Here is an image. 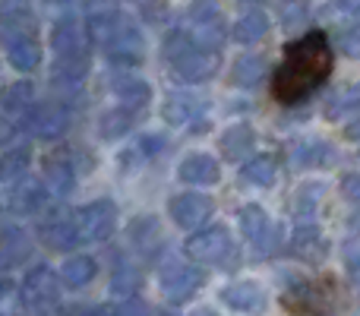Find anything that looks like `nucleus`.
<instances>
[{
	"mask_svg": "<svg viewBox=\"0 0 360 316\" xmlns=\"http://www.w3.org/2000/svg\"><path fill=\"white\" fill-rule=\"evenodd\" d=\"M332 73V44L326 32L313 29L285 48V61L272 76V95L281 105L310 99Z\"/></svg>",
	"mask_w": 360,
	"mask_h": 316,
	"instance_id": "obj_1",
	"label": "nucleus"
},
{
	"mask_svg": "<svg viewBox=\"0 0 360 316\" xmlns=\"http://www.w3.org/2000/svg\"><path fill=\"white\" fill-rule=\"evenodd\" d=\"M165 61L174 67V73L184 82H205L218 73V51H205L193 42L186 32H174L165 38Z\"/></svg>",
	"mask_w": 360,
	"mask_h": 316,
	"instance_id": "obj_2",
	"label": "nucleus"
},
{
	"mask_svg": "<svg viewBox=\"0 0 360 316\" xmlns=\"http://www.w3.org/2000/svg\"><path fill=\"white\" fill-rule=\"evenodd\" d=\"M190 19V32L186 35L205 51H218L224 42V19H221V10L215 6V0H196L186 13Z\"/></svg>",
	"mask_w": 360,
	"mask_h": 316,
	"instance_id": "obj_3",
	"label": "nucleus"
},
{
	"mask_svg": "<svg viewBox=\"0 0 360 316\" xmlns=\"http://www.w3.org/2000/svg\"><path fill=\"white\" fill-rule=\"evenodd\" d=\"M73 218L82 241H108L117 231V209L111 199H95V203L82 206Z\"/></svg>",
	"mask_w": 360,
	"mask_h": 316,
	"instance_id": "obj_4",
	"label": "nucleus"
},
{
	"mask_svg": "<svg viewBox=\"0 0 360 316\" xmlns=\"http://www.w3.org/2000/svg\"><path fill=\"white\" fill-rule=\"evenodd\" d=\"M22 291V304L32 307V310H44L51 307L57 298H60V279L54 275V269L48 266H35L19 285Z\"/></svg>",
	"mask_w": 360,
	"mask_h": 316,
	"instance_id": "obj_5",
	"label": "nucleus"
},
{
	"mask_svg": "<svg viewBox=\"0 0 360 316\" xmlns=\"http://www.w3.org/2000/svg\"><path fill=\"white\" fill-rule=\"evenodd\" d=\"M186 256L196 263H218L231 253V234L224 225H215V228H205L199 234H193L190 241L184 244Z\"/></svg>",
	"mask_w": 360,
	"mask_h": 316,
	"instance_id": "obj_6",
	"label": "nucleus"
},
{
	"mask_svg": "<svg viewBox=\"0 0 360 316\" xmlns=\"http://www.w3.org/2000/svg\"><path fill=\"white\" fill-rule=\"evenodd\" d=\"M105 48H108L111 63H117V67H136V63H143V54H146L143 35H139V29L133 23H127V19H120L117 32H114V38Z\"/></svg>",
	"mask_w": 360,
	"mask_h": 316,
	"instance_id": "obj_7",
	"label": "nucleus"
},
{
	"mask_svg": "<svg viewBox=\"0 0 360 316\" xmlns=\"http://www.w3.org/2000/svg\"><path fill=\"white\" fill-rule=\"evenodd\" d=\"M171 218L180 225V228H186V231H196L199 225H205L209 222V215H212V209H215V203H212L205 193H180V196L171 199Z\"/></svg>",
	"mask_w": 360,
	"mask_h": 316,
	"instance_id": "obj_8",
	"label": "nucleus"
},
{
	"mask_svg": "<svg viewBox=\"0 0 360 316\" xmlns=\"http://www.w3.org/2000/svg\"><path fill=\"white\" fill-rule=\"evenodd\" d=\"M205 272L202 269H193V266H171L168 272L162 275V291L171 304H184L190 301L193 294L202 288Z\"/></svg>",
	"mask_w": 360,
	"mask_h": 316,
	"instance_id": "obj_9",
	"label": "nucleus"
},
{
	"mask_svg": "<svg viewBox=\"0 0 360 316\" xmlns=\"http://www.w3.org/2000/svg\"><path fill=\"white\" fill-rule=\"evenodd\" d=\"M329 301V285H323V282H304L285 294V304L291 307V313H326Z\"/></svg>",
	"mask_w": 360,
	"mask_h": 316,
	"instance_id": "obj_10",
	"label": "nucleus"
},
{
	"mask_svg": "<svg viewBox=\"0 0 360 316\" xmlns=\"http://www.w3.org/2000/svg\"><path fill=\"white\" fill-rule=\"evenodd\" d=\"M70 127V111L63 105H41L29 114V130L38 139H57Z\"/></svg>",
	"mask_w": 360,
	"mask_h": 316,
	"instance_id": "obj_11",
	"label": "nucleus"
},
{
	"mask_svg": "<svg viewBox=\"0 0 360 316\" xmlns=\"http://www.w3.org/2000/svg\"><path fill=\"white\" fill-rule=\"evenodd\" d=\"M22 38H35V16L25 6H6L0 13V42L4 48H10Z\"/></svg>",
	"mask_w": 360,
	"mask_h": 316,
	"instance_id": "obj_12",
	"label": "nucleus"
},
{
	"mask_svg": "<svg viewBox=\"0 0 360 316\" xmlns=\"http://www.w3.org/2000/svg\"><path fill=\"white\" fill-rule=\"evenodd\" d=\"M41 241L48 244L51 250L67 253V250H73L76 244L82 241V234H79V228H76V218L57 215V218H51V222L41 225Z\"/></svg>",
	"mask_w": 360,
	"mask_h": 316,
	"instance_id": "obj_13",
	"label": "nucleus"
},
{
	"mask_svg": "<svg viewBox=\"0 0 360 316\" xmlns=\"http://www.w3.org/2000/svg\"><path fill=\"white\" fill-rule=\"evenodd\" d=\"M221 301L240 313H259L266 307V294H262V288L256 282H234V285H228L221 291Z\"/></svg>",
	"mask_w": 360,
	"mask_h": 316,
	"instance_id": "obj_14",
	"label": "nucleus"
},
{
	"mask_svg": "<svg viewBox=\"0 0 360 316\" xmlns=\"http://www.w3.org/2000/svg\"><path fill=\"white\" fill-rule=\"evenodd\" d=\"M111 92L117 95V101L124 108H130V111H143L152 99V86L146 80H139V76H114Z\"/></svg>",
	"mask_w": 360,
	"mask_h": 316,
	"instance_id": "obj_15",
	"label": "nucleus"
},
{
	"mask_svg": "<svg viewBox=\"0 0 360 316\" xmlns=\"http://www.w3.org/2000/svg\"><path fill=\"white\" fill-rule=\"evenodd\" d=\"M51 44H54L57 54H82V44H86V38H82V25L76 16H60L54 23V32H51Z\"/></svg>",
	"mask_w": 360,
	"mask_h": 316,
	"instance_id": "obj_16",
	"label": "nucleus"
},
{
	"mask_svg": "<svg viewBox=\"0 0 360 316\" xmlns=\"http://www.w3.org/2000/svg\"><path fill=\"white\" fill-rule=\"evenodd\" d=\"M180 180L184 184H215L218 177H221V168H218V161L212 156H205V152H196V156H186L180 161Z\"/></svg>",
	"mask_w": 360,
	"mask_h": 316,
	"instance_id": "obj_17",
	"label": "nucleus"
},
{
	"mask_svg": "<svg viewBox=\"0 0 360 316\" xmlns=\"http://www.w3.org/2000/svg\"><path fill=\"white\" fill-rule=\"evenodd\" d=\"M44 196H48L44 180H19V184H13V190H10V209L29 215V212L41 209Z\"/></svg>",
	"mask_w": 360,
	"mask_h": 316,
	"instance_id": "obj_18",
	"label": "nucleus"
},
{
	"mask_svg": "<svg viewBox=\"0 0 360 316\" xmlns=\"http://www.w3.org/2000/svg\"><path fill=\"white\" fill-rule=\"evenodd\" d=\"M32 253V237L22 228H4L0 231V266H16V263L29 260Z\"/></svg>",
	"mask_w": 360,
	"mask_h": 316,
	"instance_id": "obj_19",
	"label": "nucleus"
},
{
	"mask_svg": "<svg viewBox=\"0 0 360 316\" xmlns=\"http://www.w3.org/2000/svg\"><path fill=\"white\" fill-rule=\"evenodd\" d=\"M218 146H221V156L228 161L250 158V152H253V146H256V133H253V127L237 124V127H231V130L221 133V143Z\"/></svg>",
	"mask_w": 360,
	"mask_h": 316,
	"instance_id": "obj_20",
	"label": "nucleus"
},
{
	"mask_svg": "<svg viewBox=\"0 0 360 316\" xmlns=\"http://www.w3.org/2000/svg\"><path fill=\"white\" fill-rule=\"evenodd\" d=\"M335 158V149L323 139H304L291 149V165L294 168H323V165H332Z\"/></svg>",
	"mask_w": 360,
	"mask_h": 316,
	"instance_id": "obj_21",
	"label": "nucleus"
},
{
	"mask_svg": "<svg viewBox=\"0 0 360 316\" xmlns=\"http://www.w3.org/2000/svg\"><path fill=\"white\" fill-rule=\"evenodd\" d=\"M199 111H202V99H196V95H190V92H177V95H168L162 114L171 127H184V124H190Z\"/></svg>",
	"mask_w": 360,
	"mask_h": 316,
	"instance_id": "obj_22",
	"label": "nucleus"
},
{
	"mask_svg": "<svg viewBox=\"0 0 360 316\" xmlns=\"http://www.w3.org/2000/svg\"><path fill=\"white\" fill-rule=\"evenodd\" d=\"M291 250L300 256L304 263H319L326 256V241L319 237V231L313 225H304V228L294 231V241H291Z\"/></svg>",
	"mask_w": 360,
	"mask_h": 316,
	"instance_id": "obj_23",
	"label": "nucleus"
},
{
	"mask_svg": "<svg viewBox=\"0 0 360 316\" xmlns=\"http://www.w3.org/2000/svg\"><path fill=\"white\" fill-rule=\"evenodd\" d=\"M262 76H266V61L256 54H243L237 57V63L231 67V82H234L237 89H253L262 82Z\"/></svg>",
	"mask_w": 360,
	"mask_h": 316,
	"instance_id": "obj_24",
	"label": "nucleus"
},
{
	"mask_svg": "<svg viewBox=\"0 0 360 316\" xmlns=\"http://www.w3.org/2000/svg\"><path fill=\"white\" fill-rule=\"evenodd\" d=\"M266 32H269V16L262 10H250L234 23V42L256 44L266 38Z\"/></svg>",
	"mask_w": 360,
	"mask_h": 316,
	"instance_id": "obj_25",
	"label": "nucleus"
},
{
	"mask_svg": "<svg viewBox=\"0 0 360 316\" xmlns=\"http://www.w3.org/2000/svg\"><path fill=\"white\" fill-rule=\"evenodd\" d=\"M6 57H10V63L19 73H32L41 63V44H38V38H22V42L6 48Z\"/></svg>",
	"mask_w": 360,
	"mask_h": 316,
	"instance_id": "obj_26",
	"label": "nucleus"
},
{
	"mask_svg": "<svg viewBox=\"0 0 360 316\" xmlns=\"http://www.w3.org/2000/svg\"><path fill=\"white\" fill-rule=\"evenodd\" d=\"M73 180H76V174L67 158L48 161V168H44V187H48L54 196H67V193L73 190Z\"/></svg>",
	"mask_w": 360,
	"mask_h": 316,
	"instance_id": "obj_27",
	"label": "nucleus"
},
{
	"mask_svg": "<svg viewBox=\"0 0 360 316\" xmlns=\"http://www.w3.org/2000/svg\"><path fill=\"white\" fill-rule=\"evenodd\" d=\"M133 124H136V111H130V108H111V111L101 118L98 133H101V139H117V137H124V133H130Z\"/></svg>",
	"mask_w": 360,
	"mask_h": 316,
	"instance_id": "obj_28",
	"label": "nucleus"
},
{
	"mask_svg": "<svg viewBox=\"0 0 360 316\" xmlns=\"http://www.w3.org/2000/svg\"><path fill=\"white\" fill-rule=\"evenodd\" d=\"M60 279L67 288H82L95 279V260L92 256H70L60 269Z\"/></svg>",
	"mask_w": 360,
	"mask_h": 316,
	"instance_id": "obj_29",
	"label": "nucleus"
},
{
	"mask_svg": "<svg viewBox=\"0 0 360 316\" xmlns=\"http://www.w3.org/2000/svg\"><path fill=\"white\" fill-rule=\"evenodd\" d=\"M32 101H35V89H32L29 80L13 82V86L6 89L4 95H0V105H4L10 114H25L29 108H35Z\"/></svg>",
	"mask_w": 360,
	"mask_h": 316,
	"instance_id": "obj_30",
	"label": "nucleus"
},
{
	"mask_svg": "<svg viewBox=\"0 0 360 316\" xmlns=\"http://www.w3.org/2000/svg\"><path fill=\"white\" fill-rule=\"evenodd\" d=\"M25 171H29V149L25 146L0 158V184H19V180H25Z\"/></svg>",
	"mask_w": 360,
	"mask_h": 316,
	"instance_id": "obj_31",
	"label": "nucleus"
},
{
	"mask_svg": "<svg viewBox=\"0 0 360 316\" xmlns=\"http://www.w3.org/2000/svg\"><path fill=\"white\" fill-rule=\"evenodd\" d=\"M240 180L253 187H269L275 180V158L272 156H256L240 168Z\"/></svg>",
	"mask_w": 360,
	"mask_h": 316,
	"instance_id": "obj_32",
	"label": "nucleus"
},
{
	"mask_svg": "<svg viewBox=\"0 0 360 316\" xmlns=\"http://www.w3.org/2000/svg\"><path fill=\"white\" fill-rule=\"evenodd\" d=\"M354 108H360V82H351V86L338 89V92L326 101V118L338 120V118H345L348 111H354Z\"/></svg>",
	"mask_w": 360,
	"mask_h": 316,
	"instance_id": "obj_33",
	"label": "nucleus"
},
{
	"mask_svg": "<svg viewBox=\"0 0 360 316\" xmlns=\"http://www.w3.org/2000/svg\"><path fill=\"white\" fill-rule=\"evenodd\" d=\"M86 70H89V57H86V51L82 54H63V57H57V63H54V82H79L82 76H86Z\"/></svg>",
	"mask_w": 360,
	"mask_h": 316,
	"instance_id": "obj_34",
	"label": "nucleus"
},
{
	"mask_svg": "<svg viewBox=\"0 0 360 316\" xmlns=\"http://www.w3.org/2000/svg\"><path fill=\"white\" fill-rule=\"evenodd\" d=\"M269 215L259 209V206H243V212H240V231H243V237H247L250 244H256L262 234H266V228H269Z\"/></svg>",
	"mask_w": 360,
	"mask_h": 316,
	"instance_id": "obj_35",
	"label": "nucleus"
},
{
	"mask_svg": "<svg viewBox=\"0 0 360 316\" xmlns=\"http://www.w3.org/2000/svg\"><path fill=\"white\" fill-rule=\"evenodd\" d=\"M335 48L342 51L345 57H360V23H345L342 29L335 32Z\"/></svg>",
	"mask_w": 360,
	"mask_h": 316,
	"instance_id": "obj_36",
	"label": "nucleus"
},
{
	"mask_svg": "<svg viewBox=\"0 0 360 316\" xmlns=\"http://www.w3.org/2000/svg\"><path fill=\"white\" fill-rule=\"evenodd\" d=\"M139 288V272L136 269H120L117 275L111 279V294L114 298H124V301H130V294Z\"/></svg>",
	"mask_w": 360,
	"mask_h": 316,
	"instance_id": "obj_37",
	"label": "nucleus"
},
{
	"mask_svg": "<svg viewBox=\"0 0 360 316\" xmlns=\"http://www.w3.org/2000/svg\"><path fill=\"white\" fill-rule=\"evenodd\" d=\"M158 149H162V139H158V137H143L136 146H133V149L124 152V158H127V165H139V161H149Z\"/></svg>",
	"mask_w": 360,
	"mask_h": 316,
	"instance_id": "obj_38",
	"label": "nucleus"
},
{
	"mask_svg": "<svg viewBox=\"0 0 360 316\" xmlns=\"http://www.w3.org/2000/svg\"><path fill=\"white\" fill-rule=\"evenodd\" d=\"M22 301V291H16L13 282H0V316H13L16 313V304Z\"/></svg>",
	"mask_w": 360,
	"mask_h": 316,
	"instance_id": "obj_39",
	"label": "nucleus"
},
{
	"mask_svg": "<svg viewBox=\"0 0 360 316\" xmlns=\"http://www.w3.org/2000/svg\"><path fill=\"white\" fill-rule=\"evenodd\" d=\"M114 316H149V307L143 304V301H124V304L114 310Z\"/></svg>",
	"mask_w": 360,
	"mask_h": 316,
	"instance_id": "obj_40",
	"label": "nucleus"
},
{
	"mask_svg": "<svg viewBox=\"0 0 360 316\" xmlns=\"http://www.w3.org/2000/svg\"><path fill=\"white\" fill-rule=\"evenodd\" d=\"M345 196H348L351 203H360V174H348V177H345Z\"/></svg>",
	"mask_w": 360,
	"mask_h": 316,
	"instance_id": "obj_41",
	"label": "nucleus"
},
{
	"mask_svg": "<svg viewBox=\"0 0 360 316\" xmlns=\"http://www.w3.org/2000/svg\"><path fill=\"white\" fill-rule=\"evenodd\" d=\"M13 133H16V130H13V124H10V120H6V118H0V146H4V143H10V139H13Z\"/></svg>",
	"mask_w": 360,
	"mask_h": 316,
	"instance_id": "obj_42",
	"label": "nucleus"
},
{
	"mask_svg": "<svg viewBox=\"0 0 360 316\" xmlns=\"http://www.w3.org/2000/svg\"><path fill=\"white\" fill-rule=\"evenodd\" d=\"M348 139H360V118H357L354 124L348 127Z\"/></svg>",
	"mask_w": 360,
	"mask_h": 316,
	"instance_id": "obj_43",
	"label": "nucleus"
},
{
	"mask_svg": "<svg viewBox=\"0 0 360 316\" xmlns=\"http://www.w3.org/2000/svg\"><path fill=\"white\" fill-rule=\"evenodd\" d=\"M86 316H114V313L105 310V307H95V310H86Z\"/></svg>",
	"mask_w": 360,
	"mask_h": 316,
	"instance_id": "obj_44",
	"label": "nucleus"
},
{
	"mask_svg": "<svg viewBox=\"0 0 360 316\" xmlns=\"http://www.w3.org/2000/svg\"><path fill=\"white\" fill-rule=\"evenodd\" d=\"M354 19L360 23V0H357V6H354Z\"/></svg>",
	"mask_w": 360,
	"mask_h": 316,
	"instance_id": "obj_45",
	"label": "nucleus"
},
{
	"mask_svg": "<svg viewBox=\"0 0 360 316\" xmlns=\"http://www.w3.org/2000/svg\"><path fill=\"white\" fill-rule=\"evenodd\" d=\"M133 4H143V6H149V4H152V0H133Z\"/></svg>",
	"mask_w": 360,
	"mask_h": 316,
	"instance_id": "obj_46",
	"label": "nucleus"
},
{
	"mask_svg": "<svg viewBox=\"0 0 360 316\" xmlns=\"http://www.w3.org/2000/svg\"><path fill=\"white\" fill-rule=\"evenodd\" d=\"M196 316H215V313H209V310H202V313H196Z\"/></svg>",
	"mask_w": 360,
	"mask_h": 316,
	"instance_id": "obj_47",
	"label": "nucleus"
},
{
	"mask_svg": "<svg viewBox=\"0 0 360 316\" xmlns=\"http://www.w3.org/2000/svg\"><path fill=\"white\" fill-rule=\"evenodd\" d=\"M51 4H67V0H51Z\"/></svg>",
	"mask_w": 360,
	"mask_h": 316,
	"instance_id": "obj_48",
	"label": "nucleus"
},
{
	"mask_svg": "<svg viewBox=\"0 0 360 316\" xmlns=\"http://www.w3.org/2000/svg\"><path fill=\"white\" fill-rule=\"evenodd\" d=\"M247 4H256V0H247Z\"/></svg>",
	"mask_w": 360,
	"mask_h": 316,
	"instance_id": "obj_49",
	"label": "nucleus"
},
{
	"mask_svg": "<svg viewBox=\"0 0 360 316\" xmlns=\"http://www.w3.org/2000/svg\"><path fill=\"white\" fill-rule=\"evenodd\" d=\"M0 282H4V279H0Z\"/></svg>",
	"mask_w": 360,
	"mask_h": 316,
	"instance_id": "obj_50",
	"label": "nucleus"
}]
</instances>
